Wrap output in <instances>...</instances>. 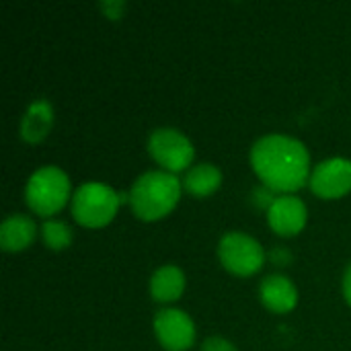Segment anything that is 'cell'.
I'll return each mask as SVG.
<instances>
[{"label":"cell","mask_w":351,"mask_h":351,"mask_svg":"<svg viewBox=\"0 0 351 351\" xmlns=\"http://www.w3.org/2000/svg\"><path fill=\"white\" fill-rule=\"evenodd\" d=\"M154 335L162 350L187 351L195 343V325L179 308H162L154 315Z\"/></svg>","instance_id":"52a82bcc"},{"label":"cell","mask_w":351,"mask_h":351,"mask_svg":"<svg viewBox=\"0 0 351 351\" xmlns=\"http://www.w3.org/2000/svg\"><path fill=\"white\" fill-rule=\"evenodd\" d=\"M41 239L47 249L64 251L72 245V230L62 220H45L41 226Z\"/></svg>","instance_id":"9a60e30c"},{"label":"cell","mask_w":351,"mask_h":351,"mask_svg":"<svg viewBox=\"0 0 351 351\" xmlns=\"http://www.w3.org/2000/svg\"><path fill=\"white\" fill-rule=\"evenodd\" d=\"M218 257L226 271L239 278L255 276L265 263V251L245 232H228L218 243Z\"/></svg>","instance_id":"5b68a950"},{"label":"cell","mask_w":351,"mask_h":351,"mask_svg":"<svg viewBox=\"0 0 351 351\" xmlns=\"http://www.w3.org/2000/svg\"><path fill=\"white\" fill-rule=\"evenodd\" d=\"M37 234V226L33 218L25 214H10L0 224V247L6 253H21L25 251Z\"/></svg>","instance_id":"8fae6325"},{"label":"cell","mask_w":351,"mask_h":351,"mask_svg":"<svg viewBox=\"0 0 351 351\" xmlns=\"http://www.w3.org/2000/svg\"><path fill=\"white\" fill-rule=\"evenodd\" d=\"M181 197V181L167 171H148L140 175L130 191L134 214L144 222L165 218L175 210Z\"/></svg>","instance_id":"7a4b0ae2"},{"label":"cell","mask_w":351,"mask_h":351,"mask_svg":"<svg viewBox=\"0 0 351 351\" xmlns=\"http://www.w3.org/2000/svg\"><path fill=\"white\" fill-rule=\"evenodd\" d=\"M313 193L321 199H339L351 191V160L350 158H327L319 162L308 181Z\"/></svg>","instance_id":"ba28073f"},{"label":"cell","mask_w":351,"mask_h":351,"mask_svg":"<svg viewBox=\"0 0 351 351\" xmlns=\"http://www.w3.org/2000/svg\"><path fill=\"white\" fill-rule=\"evenodd\" d=\"M251 165L269 191L292 195L311 181V154L290 136L269 134L251 148Z\"/></svg>","instance_id":"6da1fadb"},{"label":"cell","mask_w":351,"mask_h":351,"mask_svg":"<svg viewBox=\"0 0 351 351\" xmlns=\"http://www.w3.org/2000/svg\"><path fill=\"white\" fill-rule=\"evenodd\" d=\"M101 8H111V12L107 14L109 19H119V10L123 8V2H107V4H101Z\"/></svg>","instance_id":"ac0fdd59"},{"label":"cell","mask_w":351,"mask_h":351,"mask_svg":"<svg viewBox=\"0 0 351 351\" xmlns=\"http://www.w3.org/2000/svg\"><path fill=\"white\" fill-rule=\"evenodd\" d=\"M53 125V107L47 99L33 101L21 121V138L29 144H39L47 138Z\"/></svg>","instance_id":"7c38bea8"},{"label":"cell","mask_w":351,"mask_h":351,"mask_svg":"<svg viewBox=\"0 0 351 351\" xmlns=\"http://www.w3.org/2000/svg\"><path fill=\"white\" fill-rule=\"evenodd\" d=\"M185 290V274L177 265H162L150 278V296L156 302H175Z\"/></svg>","instance_id":"4fadbf2b"},{"label":"cell","mask_w":351,"mask_h":351,"mask_svg":"<svg viewBox=\"0 0 351 351\" xmlns=\"http://www.w3.org/2000/svg\"><path fill=\"white\" fill-rule=\"evenodd\" d=\"M341 290H343V298L351 306V263L348 265L346 274H343V282H341Z\"/></svg>","instance_id":"e0dca14e"},{"label":"cell","mask_w":351,"mask_h":351,"mask_svg":"<svg viewBox=\"0 0 351 351\" xmlns=\"http://www.w3.org/2000/svg\"><path fill=\"white\" fill-rule=\"evenodd\" d=\"M259 298L269 313L286 315L296 308L298 290L286 276L274 274V276H267L259 284Z\"/></svg>","instance_id":"30bf717a"},{"label":"cell","mask_w":351,"mask_h":351,"mask_svg":"<svg viewBox=\"0 0 351 351\" xmlns=\"http://www.w3.org/2000/svg\"><path fill=\"white\" fill-rule=\"evenodd\" d=\"M148 152L167 173L189 171L195 150L191 140L175 128H156L148 136Z\"/></svg>","instance_id":"8992f818"},{"label":"cell","mask_w":351,"mask_h":351,"mask_svg":"<svg viewBox=\"0 0 351 351\" xmlns=\"http://www.w3.org/2000/svg\"><path fill=\"white\" fill-rule=\"evenodd\" d=\"M306 206L296 195H280L267 208V222L280 237H296L306 226Z\"/></svg>","instance_id":"9c48e42d"},{"label":"cell","mask_w":351,"mask_h":351,"mask_svg":"<svg viewBox=\"0 0 351 351\" xmlns=\"http://www.w3.org/2000/svg\"><path fill=\"white\" fill-rule=\"evenodd\" d=\"M199 351H239L228 339L224 337H208L204 343H202V350Z\"/></svg>","instance_id":"2e32d148"},{"label":"cell","mask_w":351,"mask_h":351,"mask_svg":"<svg viewBox=\"0 0 351 351\" xmlns=\"http://www.w3.org/2000/svg\"><path fill=\"white\" fill-rule=\"evenodd\" d=\"M121 197L113 187L88 181L72 195V216L84 228H103L115 218Z\"/></svg>","instance_id":"277c9868"},{"label":"cell","mask_w":351,"mask_h":351,"mask_svg":"<svg viewBox=\"0 0 351 351\" xmlns=\"http://www.w3.org/2000/svg\"><path fill=\"white\" fill-rule=\"evenodd\" d=\"M222 185V173L212 162L193 165L183 177V189L193 197H208Z\"/></svg>","instance_id":"5bb4252c"},{"label":"cell","mask_w":351,"mask_h":351,"mask_svg":"<svg viewBox=\"0 0 351 351\" xmlns=\"http://www.w3.org/2000/svg\"><path fill=\"white\" fill-rule=\"evenodd\" d=\"M70 199V179L53 165L37 169L25 187V202L29 210L41 218L58 214Z\"/></svg>","instance_id":"3957f363"},{"label":"cell","mask_w":351,"mask_h":351,"mask_svg":"<svg viewBox=\"0 0 351 351\" xmlns=\"http://www.w3.org/2000/svg\"><path fill=\"white\" fill-rule=\"evenodd\" d=\"M274 261L278 265H288L290 263V253L288 251H274Z\"/></svg>","instance_id":"d6986e66"}]
</instances>
